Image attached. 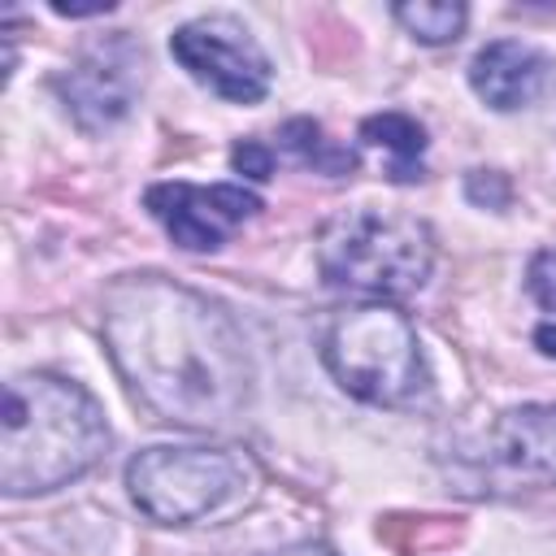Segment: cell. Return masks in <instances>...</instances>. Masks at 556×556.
<instances>
[{
    "mask_svg": "<svg viewBox=\"0 0 556 556\" xmlns=\"http://www.w3.org/2000/svg\"><path fill=\"white\" fill-rule=\"evenodd\" d=\"M104 343L126 387L161 421L222 430L248 408L252 361L239 326L174 278H117L104 295Z\"/></svg>",
    "mask_w": 556,
    "mask_h": 556,
    "instance_id": "6da1fadb",
    "label": "cell"
},
{
    "mask_svg": "<svg viewBox=\"0 0 556 556\" xmlns=\"http://www.w3.org/2000/svg\"><path fill=\"white\" fill-rule=\"evenodd\" d=\"M109 452L100 404L61 374H17L0 408V486L4 495H43L83 478Z\"/></svg>",
    "mask_w": 556,
    "mask_h": 556,
    "instance_id": "7a4b0ae2",
    "label": "cell"
},
{
    "mask_svg": "<svg viewBox=\"0 0 556 556\" xmlns=\"http://www.w3.org/2000/svg\"><path fill=\"white\" fill-rule=\"evenodd\" d=\"M434 265V235L413 213L348 208L317 230V269L330 287L378 300L413 295Z\"/></svg>",
    "mask_w": 556,
    "mask_h": 556,
    "instance_id": "3957f363",
    "label": "cell"
},
{
    "mask_svg": "<svg viewBox=\"0 0 556 556\" xmlns=\"http://www.w3.org/2000/svg\"><path fill=\"white\" fill-rule=\"evenodd\" d=\"M321 361L330 378L365 404H408L426 391V356L413 321L374 300L339 308L321 330Z\"/></svg>",
    "mask_w": 556,
    "mask_h": 556,
    "instance_id": "277c9868",
    "label": "cell"
},
{
    "mask_svg": "<svg viewBox=\"0 0 556 556\" xmlns=\"http://www.w3.org/2000/svg\"><path fill=\"white\" fill-rule=\"evenodd\" d=\"M126 486L152 521L187 526L239 508L256 469L226 447H143L126 465Z\"/></svg>",
    "mask_w": 556,
    "mask_h": 556,
    "instance_id": "5b68a950",
    "label": "cell"
},
{
    "mask_svg": "<svg viewBox=\"0 0 556 556\" xmlns=\"http://www.w3.org/2000/svg\"><path fill=\"white\" fill-rule=\"evenodd\" d=\"M169 52L178 56V65L191 78H200L222 100L256 104L269 91V56L248 35V26L226 13L195 17V22L178 26L169 35Z\"/></svg>",
    "mask_w": 556,
    "mask_h": 556,
    "instance_id": "8992f818",
    "label": "cell"
},
{
    "mask_svg": "<svg viewBox=\"0 0 556 556\" xmlns=\"http://www.w3.org/2000/svg\"><path fill=\"white\" fill-rule=\"evenodd\" d=\"M143 83V52L126 30L91 39L56 78V91L83 130H104L122 122Z\"/></svg>",
    "mask_w": 556,
    "mask_h": 556,
    "instance_id": "52a82bcc",
    "label": "cell"
},
{
    "mask_svg": "<svg viewBox=\"0 0 556 556\" xmlns=\"http://www.w3.org/2000/svg\"><path fill=\"white\" fill-rule=\"evenodd\" d=\"M148 213L169 230V239L187 252H204V248H222L248 217L261 213V195L235 182H213V187H195V182H156L143 195Z\"/></svg>",
    "mask_w": 556,
    "mask_h": 556,
    "instance_id": "ba28073f",
    "label": "cell"
},
{
    "mask_svg": "<svg viewBox=\"0 0 556 556\" xmlns=\"http://www.w3.org/2000/svg\"><path fill=\"white\" fill-rule=\"evenodd\" d=\"M478 465L495 486H556V404L500 413L478 447Z\"/></svg>",
    "mask_w": 556,
    "mask_h": 556,
    "instance_id": "9c48e42d",
    "label": "cell"
},
{
    "mask_svg": "<svg viewBox=\"0 0 556 556\" xmlns=\"http://www.w3.org/2000/svg\"><path fill=\"white\" fill-rule=\"evenodd\" d=\"M547 78H552V61H547L539 48L521 43V39H495V43H486V48L473 56V65H469L473 91H478L491 109H500V113L539 100L543 87H547Z\"/></svg>",
    "mask_w": 556,
    "mask_h": 556,
    "instance_id": "30bf717a",
    "label": "cell"
},
{
    "mask_svg": "<svg viewBox=\"0 0 556 556\" xmlns=\"http://www.w3.org/2000/svg\"><path fill=\"white\" fill-rule=\"evenodd\" d=\"M361 143L387 152V178L413 182L421 178V152H426V130L408 113H374L361 122Z\"/></svg>",
    "mask_w": 556,
    "mask_h": 556,
    "instance_id": "8fae6325",
    "label": "cell"
},
{
    "mask_svg": "<svg viewBox=\"0 0 556 556\" xmlns=\"http://www.w3.org/2000/svg\"><path fill=\"white\" fill-rule=\"evenodd\" d=\"M465 4H447V0H417V4H395V22L421 39V43H447L465 30Z\"/></svg>",
    "mask_w": 556,
    "mask_h": 556,
    "instance_id": "7c38bea8",
    "label": "cell"
},
{
    "mask_svg": "<svg viewBox=\"0 0 556 556\" xmlns=\"http://www.w3.org/2000/svg\"><path fill=\"white\" fill-rule=\"evenodd\" d=\"M282 143H287L304 165H313V169H321V174H348V169L356 165V152H352V148H334V143L321 135V126L308 122V117L287 122V126H282Z\"/></svg>",
    "mask_w": 556,
    "mask_h": 556,
    "instance_id": "4fadbf2b",
    "label": "cell"
},
{
    "mask_svg": "<svg viewBox=\"0 0 556 556\" xmlns=\"http://www.w3.org/2000/svg\"><path fill=\"white\" fill-rule=\"evenodd\" d=\"M235 165H239L243 174H252V178H269V174H274V156H269V148L256 143V139H243V143L235 148Z\"/></svg>",
    "mask_w": 556,
    "mask_h": 556,
    "instance_id": "5bb4252c",
    "label": "cell"
},
{
    "mask_svg": "<svg viewBox=\"0 0 556 556\" xmlns=\"http://www.w3.org/2000/svg\"><path fill=\"white\" fill-rule=\"evenodd\" d=\"M278 556H334V552L330 547H317V543H300V547H287Z\"/></svg>",
    "mask_w": 556,
    "mask_h": 556,
    "instance_id": "9a60e30c",
    "label": "cell"
},
{
    "mask_svg": "<svg viewBox=\"0 0 556 556\" xmlns=\"http://www.w3.org/2000/svg\"><path fill=\"white\" fill-rule=\"evenodd\" d=\"M539 343H543L547 356H556V330L552 326H539Z\"/></svg>",
    "mask_w": 556,
    "mask_h": 556,
    "instance_id": "2e32d148",
    "label": "cell"
}]
</instances>
